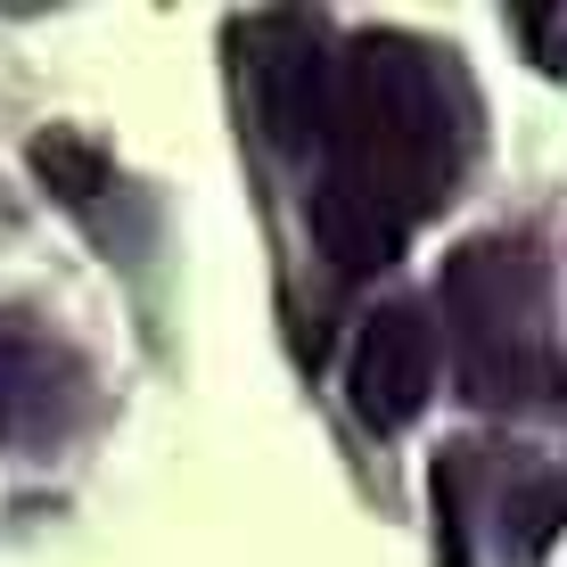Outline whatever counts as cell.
Instances as JSON below:
<instances>
[{"label": "cell", "mask_w": 567, "mask_h": 567, "mask_svg": "<svg viewBox=\"0 0 567 567\" xmlns=\"http://www.w3.org/2000/svg\"><path fill=\"white\" fill-rule=\"evenodd\" d=\"M230 58H239V91L256 115L264 148L280 165H305L312 132L329 107V66H338V33L312 9H256L230 25Z\"/></svg>", "instance_id": "cell-3"}, {"label": "cell", "mask_w": 567, "mask_h": 567, "mask_svg": "<svg viewBox=\"0 0 567 567\" xmlns=\"http://www.w3.org/2000/svg\"><path fill=\"white\" fill-rule=\"evenodd\" d=\"M91 362L33 312H0V453L50 461L83 427Z\"/></svg>", "instance_id": "cell-4"}, {"label": "cell", "mask_w": 567, "mask_h": 567, "mask_svg": "<svg viewBox=\"0 0 567 567\" xmlns=\"http://www.w3.org/2000/svg\"><path fill=\"white\" fill-rule=\"evenodd\" d=\"M444 329H453L461 395L477 412H551L559 403V321H551V264L535 239L494 230L444 264ZM436 329V338H444Z\"/></svg>", "instance_id": "cell-2"}, {"label": "cell", "mask_w": 567, "mask_h": 567, "mask_svg": "<svg viewBox=\"0 0 567 567\" xmlns=\"http://www.w3.org/2000/svg\"><path fill=\"white\" fill-rule=\"evenodd\" d=\"M468 156H477V91L461 58L386 25L354 33L329 66V107L305 156V214L329 271L346 280L386 271L412 247V230L453 206Z\"/></svg>", "instance_id": "cell-1"}, {"label": "cell", "mask_w": 567, "mask_h": 567, "mask_svg": "<svg viewBox=\"0 0 567 567\" xmlns=\"http://www.w3.org/2000/svg\"><path fill=\"white\" fill-rule=\"evenodd\" d=\"M511 25H518L535 50H559V9H543V17H535V9H511Z\"/></svg>", "instance_id": "cell-7"}, {"label": "cell", "mask_w": 567, "mask_h": 567, "mask_svg": "<svg viewBox=\"0 0 567 567\" xmlns=\"http://www.w3.org/2000/svg\"><path fill=\"white\" fill-rule=\"evenodd\" d=\"M436 362H444V338H436V312L395 297L379 305L370 321L354 329V354H346V403L370 436H403L427 395H436Z\"/></svg>", "instance_id": "cell-5"}, {"label": "cell", "mask_w": 567, "mask_h": 567, "mask_svg": "<svg viewBox=\"0 0 567 567\" xmlns=\"http://www.w3.org/2000/svg\"><path fill=\"white\" fill-rule=\"evenodd\" d=\"M33 173H42V189L58 206H74V214H107L115 198H124V173H115V156L100 141H83L74 124H58V132H33Z\"/></svg>", "instance_id": "cell-6"}]
</instances>
